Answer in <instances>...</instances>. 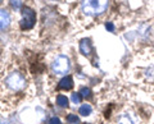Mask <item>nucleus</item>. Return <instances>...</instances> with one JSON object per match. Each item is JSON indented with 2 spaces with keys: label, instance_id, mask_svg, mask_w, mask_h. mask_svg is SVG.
Returning a JSON list of instances; mask_svg holds the SVG:
<instances>
[{
  "label": "nucleus",
  "instance_id": "4468645a",
  "mask_svg": "<svg viewBox=\"0 0 154 124\" xmlns=\"http://www.w3.org/2000/svg\"><path fill=\"white\" fill-rule=\"evenodd\" d=\"M11 4H12V7L14 9H19V8L22 7V1H19V0H12Z\"/></svg>",
  "mask_w": 154,
  "mask_h": 124
},
{
  "label": "nucleus",
  "instance_id": "f8f14e48",
  "mask_svg": "<svg viewBox=\"0 0 154 124\" xmlns=\"http://www.w3.org/2000/svg\"><path fill=\"white\" fill-rule=\"evenodd\" d=\"M81 99H82V96H81L80 92H73L72 93V101H73L75 104H80Z\"/></svg>",
  "mask_w": 154,
  "mask_h": 124
},
{
  "label": "nucleus",
  "instance_id": "f3484780",
  "mask_svg": "<svg viewBox=\"0 0 154 124\" xmlns=\"http://www.w3.org/2000/svg\"><path fill=\"white\" fill-rule=\"evenodd\" d=\"M0 124H9L8 122H0Z\"/></svg>",
  "mask_w": 154,
  "mask_h": 124
},
{
  "label": "nucleus",
  "instance_id": "6e6552de",
  "mask_svg": "<svg viewBox=\"0 0 154 124\" xmlns=\"http://www.w3.org/2000/svg\"><path fill=\"white\" fill-rule=\"evenodd\" d=\"M91 111H93V108H91V105H89V104L81 105L80 109H79V114H80V115H82V117H88V115H90Z\"/></svg>",
  "mask_w": 154,
  "mask_h": 124
},
{
  "label": "nucleus",
  "instance_id": "a211bd4d",
  "mask_svg": "<svg viewBox=\"0 0 154 124\" xmlns=\"http://www.w3.org/2000/svg\"><path fill=\"white\" fill-rule=\"evenodd\" d=\"M2 1H3V0H0V3H2Z\"/></svg>",
  "mask_w": 154,
  "mask_h": 124
},
{
  "label": "nucleus",
  "instance_id": "f257e3e1",
  "mask_svg": "<svg viewBox=\"0 0 154 124\" xmlns=\"http://www.w3.org/2000/svg\"><path fill=\"white\" fill-rule=\"evenodd\" d=\"M82 10L88 16L102 14L108 7V0H82Z\"/></svg>",
  "mask_w": 154,
  "mask_h": 124
},
{
  "label": "nucleus",
  "instance_id": "0eeeda50",
  "mask_svg": "<svg viewBox=\"0 0 154 124\" xmlns=\"http://www.w3.org/2000/svg\"><path fill=\"white\" fill-rule=\"evenodd\" d=\"M91 50H93V46H91V41L89 39H82L80 41V51L84 55H89Z\"/></svg>",
  "mask_w": 154,
  "mask_h": 124
},
{
  "label": "nucleus",
  "instance_id": "20e7f679",
  "mask_svg": "<svg viewBox=\"0 0 154 124\" xmlns=\"http://www.w3.org/2000/svg\"><path fill=\"white\" fill-rule=\"evenodd\" d=\"M69 59L64 55H59L51 63V69L55 74H66L69 70Z\"/></svg>",
  "mask_w": 154,
  "mask_h": 124
},
{
  "label": "nucleus",
  "instance_id": "423d86ee",
  "mask_svg": "<svg viewBox=\"0 0 154 124\" xmlns=\"http://www.w3.org/2000/svg\"><path fill=\"white\" fill-rule=\"evenodd\" d=\"M72 87H73V78L71 75H66L58 83V88L59 90H66L67 91V90H71Z\"/></svg>",
  "mask_w": 154,
  "mask_h": 124
},
{
  "label": "nucleus",
  "instance_id": "39448f33",
  "mask_svg": "<svg viewBox=\"0 0 154 124\" xmlns=\"http://www.w3.org/2000/svg\"><path fill=\"white\" fill-rule=\"evenodd\" d=\"M11 25V16L7 10L0 9V30H5Z\"/></svg>",
  "mask_w": 154,
  "mask_h": 124
},
{
  "label": "nucleus",
  "instance_id": "2eb2a0df",
  "mask_svg": "<svg viewBox=\"0 0 154 124\" xmlns=\"http://www.w3.org/2000/svg\"><path fill=\"white\" fill-rule=\"evenodd\" d=\"M48 124H60V119L57 117H51L49 120H48Z\"/></svg>",
  "mask_w": 154,
  "mask_h": 124
},
{
  "label": "nucleus",
  "instance_id": "dca6fc26",
  "mask_svg": "<svg viewBox=\"0 0 154 124\" xmlns=\"http://www.w3.org/2000/svg\"><path fill=\"white\" fill-rule=\"evenodd\" d=\"M105 28H107L109 32H113L114 31V25L112 22H107V23H105Z\"/></svg>",
  "mask_w": 154,
  "mask_h": 124
},
{
  "label": "nucleus",
  "instance_id": "f03ea898",
  "mask_svg": "<svg viewBox=\"0 0 154 124\" xmlns=\"http://www.w3.org/2000/svg\"><path fill=\"white\" fill-rule=\"evenodd\" d=\"M36 23V13L30 7L22 8V19H21V28L22 30H31Z\"/></svg>",
  "mask_w": 154,
  "mask_h": 124
},
{
  "label": "nucleus",
  "instance_id": "9b49d317",
  "mask_svg": "<svg viewBox=\"0 0 154 124\" xmlns=\"http://www.w3.org/2000/svg\"><path fill=\"white\" fill-rule=\"evenodd\" d=\"M80 93H81V96H82L84 99H89L91 96V90L88 88V87H82L80 90Z\"/></svg>",
  "mask_w": 154,
  "mask_h": 124
},
{
  "label": "nucleus",
  "instance_id": "9d476101",
  "mask_svg": "<svg viewBox=\"0 0 154 124\" xmlns=\"http://www.w3.org/2000/svg\"><path fill=\"white\" fill-rule=\"evenodd\" d=\"M67 122H68L69 124H79L80 119H79V117H77L76 114H69V115L67 117Z\"/></svg>",
  "mask_w": 154,
  "mask_h": 124
},
{
  "label": "nucleus",
  "instance_id": "1a4fd4ad",
  "mask_svg": "<svg viewBox=\"0 0 154 124\" xmlns=\"http://www.w3.org/2000/svg\"><path fill=\"white\" fill-rule=\"evenodd\" d=\"M68 99H67V96H64V95H58L57 96V105L60 108H68Z\"/></svg>",
  "mask_w": 154,
  "mask_h": 124
},
{
  "label": "nucleus",
  "instance_id": "7ed1b4c3",
  "mask_svg": "<svg viewBox=\"0 0 154 124\" xmlns=\"http://www.w3.org/2000/svg\"><path fill=\"white\" fill-rule=\"evenodd\" d=\"M5 83L9 88L13 90V91H21V90H23L26 87L25 77L18 72H13V73L9 74L5 79Z\"/></svg>",
  "mask_w": 154,
  "mask_h": 124
},
{
  "label": "nucleus",
  "instance_id": "ddd939ff",
  "mask_svg": "<svg viewBox=\"0 0 154 124\" xmlns=\"http://www.w3.org/2000/svg\"><path fill=\"white\" fill-rule=\"evenodd\" d=\"M118 124H132V120L128 118V115H122L118 120Z\"/></svg>",
  "mask_w": 154,
  "mask_h": 124
}]
</instances>
